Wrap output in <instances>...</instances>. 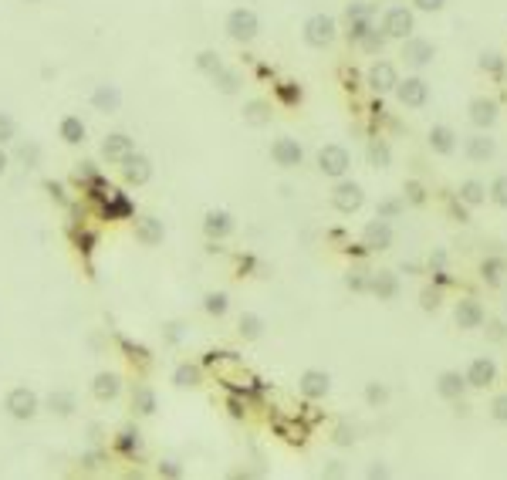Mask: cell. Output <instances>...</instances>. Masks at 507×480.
<instances>
[{"mask_svg": "<svg viewBox=\"0 0 507 480\" xmlns=\"http://www.w3.org/2000/svg\"><path fill=\"white\" fill-rule=\"evenodd\" d=\"M257 31H261V21H257V14L250 7H237V11L227 14V34H231L233 41L247 45V41L257 37Z\"/></svg>", "mask_w": 507, "mask_h": 480, "instance_id": "cell-1", "label": "cell"}, {"mask_svg": "<svg viewBox=\"0 0 507 480\" xmlns=\"http://www.w3.org/2000/svg\"><path fill=\"white\" fill-rule=\"evenodd\" d=\"M4 409H7L14 419H34V416H37V409H41V399H37V392H34V389L17 386V389H11V392H7Z\"/></svg>", "mask_w": 507, "mask_h": 480, "instance_id": "cell-2", "label": "cell"}, {"mask_svg": "<svg viewBox=\"0 0 507 480\" xmlns=\"http://www.w3.org/2000/svg\"><path fill=\"white\" fill-rule=\"evenodd\" d=\"M416 31V14L409 7H389L383 14V34L392 41H406Z\"/></svg>", "mask_w": 507, "mask_h": 480, "instance_id": "cell-3", "label": "cell"}, {"mask_svg": "<svg viewBox=\"0 0 507 480\" xmlns=\"http://www.w3.org/2000/svg\"><path fill=\"white\" fill-rule=\"evenodd\" d=\"M349 166H352V156H349L345 146H338V142H328L322 153H318V170H322L325 176H332V180H342V176L349 172Z\"/></svg>", "mask_w": 507, "mask_h": 480, "instance_id": "cell-4", "label": "cell"}, {"mask_svg": "<svg viewBox=\"0 0 507 480\" xmlns=\"http://www.w3.org/2000/svg\"><path fill=\"white\" fill-rule=\"evenodd\" d=\"M396 98H400V105H406V109H423L426 102H430V85L423 81L419 75H413V78H406V81H396Z\"/></svg>", "mask_w": 507, "mask_h": 480, "instance_id": "cell-5", "label": "cell"}, {"mask_svg": "<svg viewBox=\"0 0 507 480\" xmlns=\"http://www.w3.org/2000/svg\"><path fill=\"white\" fill-rule=\"evenodd\" d=\"M335 34H338L335 17L315 14V17H308V21H305V41L311 47H328L332 41H335Z\"/></svg>", "mask_w": 507, "mask_h": 480, "instance_id": "cell-6", "label": "cell"}, {"mask_svg": "<svg viewBox=\"0 0 507 480\" xmlns=\"http://www.w3.org/2000/svg\"><path fill=\"white\" fill-rule=\"evenodd\" d=\"M271 159H274V166H281V170H294V166L305 163V149H301L298 139L281 136V139H274V146H271Z\"/></svg>", "mask_w": 507, "mask_h": 480, "instance_id": "cell-7", "label": "cell"}, {"mask_svg": "<svg viewBox=\"0 0 507 480\" xmlns=\"http://www.w3.org/2000/svg\"><path fill=\"white\" fill-rule=\"evenodd\" d=\"M362 203H366V193H362V186L352 183V180H342V183L332 189V206H335L338 213H355Z\"/></svg>", "mask_w": 507, "mask_h": 480, "instance_id": "cell-8", "label": "cell"}, {"mask_svg": "<svg viewBox=\"0 0 507 480\" xmlns=\"http://www.w3.org/2000/svg\"><path fill=\"white\" fill-rule=\"evenodd\" d=\"M453 322H457V328H463V332H474V328H480L487 322V311H484V305H480L477 298H463V301H457V308H453Z\"/></svg>", "mask_w": 507, "mask_h": 480, "instance_id": "cell-9", "label": "cell"}, {"mask_svg": "<svg viewBox=\"0 0 507 480\" xmlns=\"http://www.w3.org/2000/svg\"><path fill=\"white\" fill-rule=\"evenodd\" d=\"M402 58H406V64H413V68H426V64H433V58H436V47H433V41H426V37H406L402 41Z\"/></svg>", "mask_w": 507, "mask_h": 480, "instance_id": "cell-10", "label": "cell"}, {"mask_svg": "<svg viewBox=\"0 0 507 480\" xmlns=\"http://www.w3.org/2000/svg\"><path fill=\"white\" fill-rule=\"evenodd\" d=\"M392 227H389V220L375 217L372 223H366V230H362V247L366 250H389L392 247Z\"/></svg>", "mask_w": 507, "mask_h": 480, "instance_id": "cell-11", "label": "cell"}, {"mask_svg": "<svg viewBox=\"0 0 507 480\" xmlns=\"http://www.w3.org/2000/svg\"><path fill=\"white\" fill-rule=\"evenodd\" d=\"M119 166H122V180L129 186H142L153 180V163H149V156H142V153H132Z\"/></svg>", "mask_w": 507, "mask_h": 480, "instance_id": "cell-12", "label": "cell"}, {"mask_svg": "<svg viewBox=\"0 0 507 480\" xmlns=\"http://www.w3.org/2000/svg\"><path fill=\"white\" fill-rule=\"evenodd\" d=\"M463 379H467V386L487 389L494 379H497V365H494V358H487V356L474 358V362L467 365V372H463Z\"/></svg>", "mask_w": 507, "mask_h": 480, "instance_id": "cell-13", "label": "cell"}, {"mask_svg": "<svg viewBox=\"0 0 507 480\" xmlns=\"http://www.w3.org/2000/svg\"><path fill=\"white\" fill-rule=\"evenodd\" d=\"M132 153H136V139L125 136V132H112V136H105V142H102V156H105L108 163H122V159H129Z\"/></svg>", "mask_w": 507, "mask_h": 480, "instance_id": "cell-14", "label": "cell"}, {"mask_svg": "<svg viewBox=\"0 0 507 480\" xmlns=\"http://www.w3.org/2000/svg\"><path fill=\"white\" fill-rule=\"evenodd\" d=\"M298 386H301V392H305V399H325L328 389H332V375L322 372V369H308Z\"/></svg>", "mask_w": 507, "mask_h": 480, "instance_id": "cell-15", "label": "cell"}, {"mask_svg": "<svg viewBox=\"0 0 507 480\" xmlns=\"http://www.w3.org/2000/svg\"><path fill=\"white\" fill-rule=\"evenodd\" d=\"M396 81H400V75H396V64L392 62H375L369 68V88L372 92H392L396 88Z\"/></svg>", "mask_w": 507, "mask_h": 480, "instance_id": "cell-16", "label": "cell"}, {"mask_svg": "<svg viewBox=\"0 0 507 480\" xmlns=\"http://www.w3.org/2000/svg\"><path fill=\"white\" fill-rule=\"evenodd\" d=\"M369 291L379 301H396L400 298V278L392 271H375V274H369Z\"/></svg>", "mask_w": 507, "mask_h": 480, "instance_id": "cell-17", "label": "cell"}, {"mask_svg": "<svg viewBox=\"0 0 507 480\" xmlns=\"http://www.w3.org/2000/svg\"><path fill=\"white\" fill-rule=\"evenodd\" d=\"M463 153H467L470 163H487V159H494V153H497V142H494L487 132H474L470 139L463 142Z\"/></svg>", "mask_w": 507, "mask_h": 480, "instance_id": "cell-18", "label": "cell"}, {"mask_svg": "<svg viewBox=\"0 0 507 480\" xmlns=\"http://www.w3.org/2000/svg\"><path fill=\"white\" fill-rule=\"evenodd\" d=\"M203 233L210 237V240H223V237H231L233 233V217L227 210H210L206 217H203Z\"/></svg>", "mask_w": 507, "mask_h": 480, "instance_id": "cell-19", "label": "cell"}, {"mask_svg": "<svg viewBox=\"0 0 507 480\" xmlns=\"http://www.w3.org/2000/svg\"><path fill=\"white\" fill-rule=\"evenodd\" d=\"M92 392L95 399H102V403H112V399H119V392H122V379H119V372H98L92 382Z\"/></svg>", "mask_w": 507, "mask_h": 480, "instance_id": "cell-20", "label": "cell"}, {"mask_svg": "<svg viewBox=\"0 0 507 480\" xmlns=\"http://www.w3.org/2000/svg\"><path fill=\"white\" fill-rule=\"evenodd\" d=\"M163 237H166L163 220H156V217H139L136 220V240H139V244L156 247V244H163Z\"/></svg>", "mask_w": 507, "mask_h": 480, "instance_id": "cell-21", "label": "cell"}, {"mask_svg": "<svg viewBox=\"0 0 507 480\" xmlns=\"http://www.w3.org/2000/svg\"><path fill=\"white\" fill-rule=\"evenodd\" d=\"M470 122H474L480 132H487V129L497 122V102H494V98H474V102H470Z\"/></svg>", "mask_w": 507, "mask_h": 480, "instance_id": "cell-22", "label": "cell"}, {"mask_svg": "<svg viewBox=\"0 0 507 480\" xmlns=\"http://www.w3.org/2000/svg\"><path fill=\"white\" fill-rule=\"evenodd\" d=\"M92 105L98 112H105V115H112V112H119V105H122V92L115 88V85H95L92 92Z\"/></svg>", "mask_w": 507, "mask_h": 480, "instance_id": "cell-23", "label": "cell"}, {"mask_svg": "<svg viewBox=\"0 0 507 480\" xmlns=\"http://www.w3.org/2000/svg\"><path fill=\"white\" fill-rule=\"evenodd\" d=\"M430 149L436 156L457 153V132H453L450 125H433L430 129Z\"/></svg>", "mask_w": 507, "mask_h": 480, "instance_id": "cell-24", "label": "cell"}, {"mask_svg": "<svg viewBox=\"0 0 507 480\" xmlns=\"http://www.w3.org/2000/svg\"><path fill=\"white\" fill-rule=\"evenodd\" d=\"M463 389H467V379H463L460 372H453V369L440 372V379H436V392H440L443 399H460Z\"/></svg>", "mask_w": 507, "mask_h": 480, "instance_id": "cell-25", "label": "cell"}, {"mask_svg": "<svg viewBox=\"0 0 507 480\" xmlns=\"http://www.w3.org/2000/svg\"><path fill=\"white\" fill-rule=\"evenodd\" d=\"M58 136H62V142H68V146H81L85 136H88V129L81 122V115H64L62 122H58Z\"/></svg>", "mask_w": 507, "mask_h": 480, "instance_id": "cell-26", "label": "cell"}, {"mask_svg": "<svg viewBox=\"0 0 507 480\" xmlns=\"http://www.w3.org/2000/svg\"><path fill=\"white\" fill-rule=\"evenodd\" d=\"M47 409H51L54 416H71L78 409V396L71 389H54V392L47 396Z\"/></svg>", "mask_w": 507, "mask_h": 480, "instance_id": "cell-27", "label": "cell"}, {"mask_svg": "<svg viewBox=\"0 0 507 480\" xmlns=\"http://www.w3.org/2000/svg\"><path fill=\"white\" fill-rule=\"evenodd\" d=\"M200 382H203V372L193 362H180L176 372H173V386H180V389H193V386H200Z\"/></svg>", "mask_w": 507, "mask_h": 480, "instance_id": "cell-28", "label": "cell"}, {"mask_svg": "<svg viewBox=\"0 0 507 480\" xmlns=\"http://www.w3.org/2000/svg\"><path fill=\"white\" fill-rule=\"evenodd\" d=\"M244 122L247 125H257V129H261V125H267V122H271V105H267L264 98H250V102L244 105Z\"/></svg>", "mask_w": 507, "mask_h": 480, "instance_id": "cell-29", "label": "cell"}, {"mask_svg": "<svg viewBox=\"0 0 507 480\" xmlns=\"http://www.w3.org/2000/svg\"><path fill=\"white\" fill-rule=\"evenodd\" d=\"M214 85H216V92H223V95H233V92H240V75L233 71V68H227V64H220L214 75Z\"/></svg>", "mask_w": 507, "mask_h": 480, "instance_id": "cell-30", "label": "cell"}, {"mask_svg": "<svg viewBox=\"0 0 507 480\" xmlns=\"http://www.w3.org/2000/svg\"><path fill=\"white\" fill-rule=\"evenodd\" d=\"M484 200H487V186L480 183V180H463L460 183V203H467V206H480Z\"/></svg>", "mask_w": 507, "mask_h": 480, "instance_id": "cell-31", "label": "cell"}, {"mask_svg": "<svg viewBox=\"0 0 507 480\" xmlns=\"http://www.w3.org/2000/svg\"><path fill=\"white\" fill-rule=\"evenodd\" d=\"M369 163L375 166V170H389V166H392V149H389V142L385 139L369 142Z\"/></svg>", "mask_w": 507, "mask_h": 480, "instance_id": "cell-32", "label": "cell"}, {"mask_svg": "<svg viewBox=\"0 0 507 480\" xmlns=\"http://www.w3.org/2000/svg\"><path fill=\"white\" fill-rule=\"evenodd\" d=\"M237 332H240V335H244V339H261L264 335V318L261 315H254V311H244V315H240V322H237Z\"/></svg>", "mask_w": 507, "mask_h": 480, "instance_id": "cell-33", "label": "cell"}, {"mask_svg": "<svg viewBox=\"0 0 507 480\" xmlns=\"http://www.w3.org/2000/svg\"><path fill=\"white\" fill-rule=\"evenodd\" d=\"M132 409H136L139 416H153L156 413V392L149 386H139L132 392Z\"/></svg>", "mask_w": 507, "mask_h": 480, "instance_id": "cell-34", "label": "cell"}, {"mask_svg": "<svg viewBox=\"0 0 507 480\" xmlns=\"http://www.w3.org/2000/svg\"><path fill=\"white\" fill-rule=\"evenodd\" d=\"M504 271H507L504 257H487V261L480 264V278L487 281V284H501V281H504Z\"/></svg>", "mask_w": 507, "mask_h": 480, "instance_id": "cell-35", "label": "cell"}, {"mask_svg": "<svg viewBox=\"0 0 507 480\" xmlns=\"http://www.w3.org/2000/svg\"><path fill=\"white\" fill-rule=\"evenodd\" d=\"M203 311L214 315V318H223L231 311V298L223 295V291H210V295L203 298Z\"/></svg>", "mask_w": 507, "mask_h": 480, "instance_id": "cell-36", "label": "cell"}, {"mask_svg": "<svg viewBox=\"0 0 507 480\" xmlns=\"http://www.w3.org/2000/svg\"><path fill=\"white\" fill-rule=\"evenodd\" d=\"M17 159L24 163V170H37V166H41V146L34 139L21 142V146H17Z\"/></svg>", "mask_w": 507, "mask_h": 480, "instance_id": "cell-37", "label": "cell"}, {"mask_svg": "<svg viewBox=\"0 0 507 480\" xmlns=\"http://www.w3.org/2000/svg\"><path fill=\"white\" fill-rule=\"evenodd\" d=\"M385 41H389V37H385V34H379V31H375V28H372V31L366 34L362 41H359V47H362L366 54H379V51H383V47H385Z\"/></svg>", "mask_w": 507, "mask_h": 480, "instance_id": "cell-38", "label": "cell"}, {"mask_svg": "<svg viewBox=\"0 0 507 480\" xmlns=\"http://www.w3.org/2000/svg\"><path fill=\"white\" fill-rule=\"evenodd\" d=\"M220 54H216V51H200V54H197V71H203V75H214L216 68H220Z\"/></svg>", "mask_w": 507, "mask_h": 480, "instance_id": "cell-39", "label": "cell"}, {"mask_svg": "<svg viewBox=\"0 0 507 480\" xmlns=\"http://www.w3.org/2000/svg\"><path fill=\"white\" fill-rule=\"evenodd\" d=\"M372 28H375V24H372V17H355V21H349V37L359 45V41H362Z\"/></svg>", "mask_w": 507, "mask_h": 480, "instance_id": "cell-40", "label": "cell"}, {"mask_svg": "<svg viewBox=\"0 0 507 480\" xmlns=\"http://www.w3.org/2000/svg\"><path fill=\"white\" fill-rule=\"evenodd\" d=\"M366 403H369V406L389 403V389H385L383 382H366Z\"/></svg>", "mask_w": 507, "mask_h": 480, "instance_id": "cell-41", "label": "cell"}, {"mask_svg": "<svg viewBox=\"0 0 507 480\" xmlns=\"http://www.w3.org/2000/svg\"><path fill=\"white\" fill-rule=\"evenodd\" d=\"M402 200H409V203H426V186L419 183V180H409V183L402 186Z\"/></svg>", "mask_w": 507, "mask_h": 480, "instance_id": "cell-42", "label": "cell"}, {"mask_svg": "<svg viewBox=\"0 0 507 480\" xmlns=\"http://www.w3.org/2000/svg\"><path fill=\"white\" fill-rule=\"evenodd\" d=\"M487 197H491V200L497 203V206H504V210H507V172H504V176H497V180H494V183H491V189H487Z\"/></svg>", "mask_w": 507, "mask_h": 480, "instance_id": "cell-43", "label": "cell"}, {"mask_svg": "<svg viewBox=\"0 0 507 480\" xmlns=\"http://www.w3.org/2000/svg\"><path fill=\"white\" fill-rule=\"evenodd\" d=\"M480 68L491 71V75H501V71H504V58H501L497 51H484V54H480Z\"/></svg>", "mask_w": 507, "mask_h": 480, "instance_id": "cell-44", "label": "cell"}, {"mask_svg": "<svg viewBox=\"0 0 507 480\" xmlns=\"http://www.w3.org/2000/svg\"><path fill=\"white\" fill-rule=\"evenodd\" d=\"M14 139H17V122L7 112H0V146H4V142H14Z\"/></svg>", "mask_w": 507, "mask_h": 480, "instance_id": "cell-45", "label": "cell"}, {"mask_svg": "<svg viewBox=\"0 0 507 480\" xmlns=\"http://www.w3.org/2000/svg\"><path fill=\"white\" fill-rule=\"evenodd\" d=\"M400 213H402V200H383L379 210H375V217H383V220H392V217H400Z\"/></svg>", "mask_w": 507, "mask_h": 480, "instance_id": "cell-46", "label": "cell"}, {"mask_svg": "<svg viewBox=\"0 0 507 480\" xmlns=\"http://www.w3.org/2000/svg\"><path fill=\"white\" fill-rule=\"evenodd\" d=\"M345 284H349L352 291H369V274H366V271H352V274L345 278Z\"/></svg>", "mask_w": 507, "mask_h": 480, "instance_id": "cell-47", "label": "cell"}, {"mask_svg": "<svg viewBox=\"0 0 507 480\" xmlns=\"http://www.w3.org/2000/svg\"><path fill=\"white\" fill-rule=\"evenodd\" d=\"M142 447V440H139V433H132V430H125L122 436H119V450L122 453H132V450Z\"/></svg>", "mask_w": 507, "mask_h": 480, "instance_id": "cell-48", "label": "cell"}, {"mask_svg": "<svg viewBox=\"0 0 507 480\" xmlns=\"http://www.w3.org/2000/svg\"><path fill=\"white\" fill-rule=\"evenodd\" d=\"M491 416L497 419V423H507V392H504V396H494Z\"/></svg>", "mask_w": 507, "mask_h": 480, "instance_id": "cell-49", "label": "cell"}, {"mask_svg": "<svg viewBox=\"0 0 507 480\" xmlns=\"http://www.w3.org/2000/svg\"><path fill=\"white\" fill-rule=\"evenodd\" d=\"M183 339H186V328L180 325V322H169V325H166V341H169V345H180Z\"/></svg>", "mask_w": 507, "mask_h": 480, "instance_id": "cell-50", "label": "cell"}, {"mask_svg": "<svg viewBox=\"0 0 507 480\" xmlns=\"http://www.w3.org/2000/svg\"><path fill=\"white\" fill-rule=\"evenodd\" d=\"M416 11H426V14H436V11H443L446 0H413Z\"/></svg>", "mask_w": 507, "mask_h": 480, "instance_id": "cell-51", "label": "cell"}, {"mask_svg": "<svg viewBox=\"0 0 507 480\" xmlns=\"http://www.w3.org/2000/svg\"><path fill=\"white\" fill-rule=\"evenodd\" d=\"M75 180H78V183H92V180H95V163H78Z\"/></svg>", "mask_w": 507, "mask_h": 480, "instance_id": "cell-52", "label": "cell"}, {"mask_svg": "<svg viewBox=\"0 0 507 480\" xmlns=\"http://www.w3.org/2000/svg\"><path fill=\"white\" fill-rule=\"evenodd\" d=\"M335 443H338V447H352V443H355V430H349V426H338V430H335Z\"/></svg>", "mask_w": 507, "mask_h": 480, "instance_id": "cell-53", "label": "cell"}, {"mask_svg": "<svg viewBox=\"0 0 507 480\" xmlns=\"http://www.w3.org/2000/svg\"><path fill=\"white\" fill-rule=\"evenodd\" d=\"M419 298H423V301H419V305H423V311H433L436 305H440V291H433V288H426Z\"/></svg>", "mask_w": 507, "mask_h": 480, "instance_id": "cell-54", "label": "cell"}, {"mask_svg": "<svg viewBox=\"0 0 507 480\" xmlns=\"http://www.w3.org/2000/svg\"><path fill=\"white\" fill-rule=\"evenodd\" d=\"M159 474H163V477H183V467L176 464V460H163V464H159Z\"/></svg>", "mask_w": 507, "mask_h": 480, "instance_id": "cell-55", "label": "cell"}, {"mask_svg": "<svg viewBox=\"0 0 507 480\" xmlns=\"http://www.w3.org/2000/svg\"><path fill=\"white\" fill-rule=\"evenodd\" d=\"M355 17H372V4H349V21Z\"/></svg>", "mask_w": 507, "mask_h": 480, "instance_id": "cell-56", "label": "cell"}, {"mask_svg": "<svg viewBox=\"0 0 507 480\" xmlns=\"http://www.w3.org/2000/svg\"><path fill=\"white\" fill-rule=\"evenodd\" d=\"M281 98H284V102H298V98H301V92H294L291 85H281Z\"/></svg>", "mask_w": 507, "mask_h": 480, "instance_id": "cell-57", "label": "cell"}, {"mask_svg": "<svg viewBox=\"0 0 507 480\" xmlns=\"http://www.w3.org/2000/svg\"><path fill=\"white\" fill-rule=\"evenodd\" d=\"M491 339H504V322H491Z\"/></svg>", "mask_w": 507, "mask_h": 480, "instance_id": "cell-58", "label": "cell"}, {"mask_svg": "<svg viewBox=\"0 0 507 480\" xmlns=\"http://www.w3.org/2000/svg\"><path fill=\"white\" fill-rule=\"evenodd\" d=\"M7 166H11V156L4 153V146H0V176L7 172Z\"/></svg>", "mask_w": 507, "mask_h": 480, "instance_id": "cell-59", "label": "cell"}, {"mask_svg": "<svg viewBox=\"0 0 507 480\" xmlns=\"http://www.w3.org/2000/svg\"><path fill=\"white\" fill-rule=\"evenodd\" d=\"M385 474H389V470H385L383 464H375V467H369V477H385Z\"/></svg>", "mask_w": 507, "mask_h": 480, "instance_id": "cell-60", "label": "cell"}]
</instances>
